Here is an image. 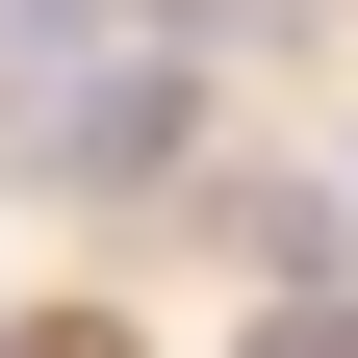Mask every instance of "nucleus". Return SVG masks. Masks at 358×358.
I'll list each match as a JSON object with an SVG mask.
<instances>
[{
    "label": "nucleus",
    "instance_id": "obj_3",
    "mask_svg": "<svg viewBox=\"0 0 358 358\" xmlns=\"http://www.w3.org/2000/svg\"><path fill=\"white\" fill-rule=\"evenodd\" d=\"M26 358H128V333H26Z\"/></svg>",
    "mask_w": 358,
    "mask_h": 358
},
{
    "label": "nucleus",
    "instance_id": "obj_1",
    "mask_svg": "<svg viewBox=\"0 0 358 358\" xmlns=\"http://www.w3.org/2000/svg\"><path fill=\"white\" fill-rule=\"evenodd\" d=\"M52 154H77V179H128V154H179V77H77V103H52Z\"/></svg>",
    "mask_w": 358,
    "mask_h": 358
},
{
    "label": "nucleus",
    "instance_id": "obj_2",
    "mask_svg": "<svg viewBox=\"0 0 358 358\" xmlns=\"http://www.w3.org/2000/svg\"><path fill=\"white\" fill-rule=\"evenodd\" d=\"M256 358H358V333H333V307H282V333H256Z\"/></svg>",
    "mask_w": 358,
    "mask_h": 358
}]
</instances>
